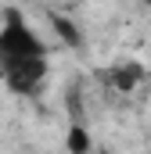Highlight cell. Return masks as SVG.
Returning a JSON list of instances; mask_svg holds the SVG:
<instances>
[{"instance_id":"6da1fadb","label":"cell","mask_w":151,"mask_h":154,"mask_svg":"<svg viewBox=\"0 0 151 154\" xmlns=\"http://www.w3.org/2000/svg\"><path fill=\"white\" fill-rule=\"evenodd\" d=\"M29 57H47V43L40 39V32L29 25V18L18 7H7L4 25H0V68L14 61H29Z\"/></svg>"},{"instance_id":"7a4b0ae2","label":"cell","mask_w":151,"mask_h":154,"mask_svg":"<svg viewBox=\"0 0 151 154\" xmlns=\"http://www.w3.org/2000/svg\"><path fill=\"white\" fill-rule=\"evenodd\" d=\"M0 75H4V82H7L11 93L33 97V93H40V86H43V79H47V57H29V61L4 65Z\"/></svg>"},{"instance_id":"3957f363","label":"cell","mask_w":151,"mask_h":154,"mask_svg":"<svg viewBox=\"0 0 151 154\" xmlns=\"http://www.w3.org/2000/svg\"><path fill=\"white\" fill-rule=\"evenodd\" d=\"M140 79H144V68L137 61H122V65H112L108 68V82H112L119 93H133Z\"/></svg>"},{"instance_id":"277c9868","label":"cell","mask_w":151,"mask_h":154,"mask_svg":"<svg viewBox=\"0 0 151 154\" xmlns=\"http://www.w3.org/2000/svg\"><path fill=\"white\" fill-rule=\"evenodd\" d=\"M65 151L69 154H90V129L83 122H72L65 133Z\"/></svg>"},{"instance_id":"5b68a950","label":"cell","mask_w":151,"mask_h":154,"mask_svg":"<svg viewBox=\"0 0 151 154\" xmlns=\"http://www.w3.org/2000/svg\"><path fill=\"white\" fill-rule=\"evenodd\" d=\"M50 22H54V29H58V36L65 39L69 47H79V43H83V36L76 32V25H72V22H65V18H58V14H54Z\"/></svg>"},{"instance_id":"8992f818","label":"cell","mask_w":151,"mask_h":154,"mask_svg":"<svg viewBox=\"0 0 151 154\" xmlns=\"http://www.w3.org/2000/svg\"><path fill=\"white\" fill-rule=\"evenodd\" d=\"M140 4H151V0H140Z\"/></svg>"}]
</instances>
